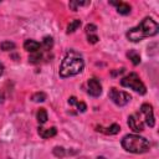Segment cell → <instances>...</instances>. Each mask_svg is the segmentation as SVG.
Returning <instances> with one entry per match:
<instances>
[{"label":"cell","instance_id":"4","mask_svg":"<svg viewBox=\"0 0 159 159\" xmlns=\"http://www.w3.org/2000/svg\"><path fill=\"white\" fill-rule=\"evenodd\" d=\"M120 84L123 87H128V88L138 92L139 94H145L147 93V88H145L144 83L142 82V80L139 78V76L135 72H132V73L127 75L125 77H123L120 80Z\"/></svg>","mask_w":159,"mask_h":159},{"label":"cell","instance_id":"20","mask_svg":"<svg viewBox=\"0 0 159 159\" xmlns=\"http://www.w3.org/2000/svg\"><path fill=\"white\" fill-rule=\"evenodd\" d=\"M89 2L88 1H71L70 2V7L73 10V11H77L78 6H83V5H88Z\"/></svg>","mask_w":159,"mask_h":159},{"label":"cell","instance_id":"2","mask_svg":"<svg viewBox=\"0 0 159 159\" xmlns=\"http://www.w3.org/2000/svg\"><path fill=\"white\" fill-rule=\"evenodd\" d=\"M83 67H84V62H83L82 57L80 55H77L76 52H71L63 58V61L60 66L58 73L62 78H67V77L76 76V75L81 73L83 71Z\"/></svg>","mask_w":159,"mask_h":159},{"label":"cell","instance_id":"9","mask_svg":"<svg viewBox=\"0 0 159 159\" xmlns=\"http://www.w3.org/2000/svg\"><path fill=\"white\" fill-rule=\"evenodd\" d=\"M109 4L114 5L118 14L120 15H128L130 12V5H128L127 2H123V1H109Z\"/></svg>","mask_w":159,"mask_h":159},{"label":"cell","instance_id":"24","mask_svg":"<svg viewBox=\"0 0 159 159\" xmlns=\"http://www.w3.org/2000/svg\"><path fill=\"white\" fill-rule=\"evenodd\" d=\"M87 40H88L89 43H97L98 40H99V37H98L97 35H88V36H87Z\"/></svg>","mask_w":159,"mask_h":159},{"label":"cell","instance_id":"14","mask_svg":"<svg viewBox=\"0 0 159 159\" xmlns=\"http://www.w3.org/2000/svg\"><path fill=\"white\" fill-rule=\"evenodd\" d=\"M36 118H37V122L40 124L46 123L47 122V112H46V109L45 108H40L37 111V113H36Z\"/></svg>","mask_w":159,"mask_h":159},{"label":"cell","instance_id":"25","mask_svg":"<svg viewBox=\"0 0 159 159\" xmlns=\"http://www.w3.org/2000/svg\"><path fill=\"white\" fill-rule=\"evenodd\" d=\"M4 70H5V68H4V65H2V63H0V76L4 73Z\"/></svg>","mask_w":159,"mask_h":159},{"label":"cell","instance_id":"16","mask_svg":"<svg viewBox=\"0 0 159 159\" xmlns=\"http://www.w3.org/2000/svg\"><path fill=\"white\" fill-rule=\"evenodd\" d=\"M41 46H43L46 50H50V48L53 46V39H52L51 36H45L43 40H42Z\"/></svg>","mask_w":159,"mask_h":159},{"label":"cell","instance_id":"3","mask_svg":"<svg viewBox=\"0 0 159 159\" xmlns=\"http://www.w3.org/2000/svg\"><path fill=\"white\" fill-rule=\"evenodd\" d=\"M122 147L129 152V153H134V154H142V153H147L150 148L149 140L145 139L144 137L137 135V134H127L123 137L122 142H120Z\"/></svg>","mask_w":159,"mask_h":159},{"label":"cell","instance_id":"19","mask_svg":"<svg viewBox=\"0 0 159 159\" xmlns=\"http://www.w3.org/2000/svg\"><path fill=\"white\" fill-rule=\"evenodd\" d=\"M31 99L34 102H43V101H46V94L43 92H37L31 97Z\"/></svg>","mask_w":159,"mask_h":159},{"label":"cell","instance_id":"6","mask_svg":"<svg viewBox=\"0 0 159 159\" xmlns=\"http://www.w3.org/2000/svg\"><path fill=\"white\" fill-rule=\"evenodd\" d=\"M87 93L92 97H98L102 93V84L98 78H91L87 82Z\"/></svg>","mask_w":159,"mask_h":159},{"label":"cell","instance_id":"7","mask_svg":"<svg viewBox=\"0 0 159 159\" xmlns=\"http://www.w3.org/2000/svg\"><path fill=\"white\" fill-rule=\"evenodd\" d=\"M140 113L144 114L145 117V123L150 128L155 125V119H154V113H153V107L149 103H143L140 106Z\"/></svg>","mask_w":159,"mask_h":159},{"label":"cell","instance_id":"15","mask_svg":"<svg viewBox=\"0 0 159 159\" xmlns=\"http://www.w3.org/2000/svg\"><path fill=\"white\" fill-rule=\"evenodd\" d=\"M80 26H81V20H78V19L72 20V21L68 24V26H67V34H72V32H75Z\"/></svg>","mask_w":159,"mask_h":159},{"label":"cell","instance_id":"17","mask_svg":"<svg viewBox=\"0 0 159 159\" xmlns=\"http://www.w3.org/2000/svg\"><path fill=\"white\" fill-rule=\"evenodd\" d=\"M0 48L2 51H10V50H14L15 48V43L11 42V41H2L0 43Z\"/></svg>","mask_w":159,"mask_h":159},{"label":"cell","instance_id":"1","mask_svg":"<svg viewBox=\"0 0 159 159\" xmlns=\"http://www.w3.org/2000/svg\"><path fill=\"white\" fill-rule=\"evenodd\" d=\"M159 31V26L157 24L155 20H153L152 17L147 16L144 17L140 24L135 27H132L128 32H127V39L132 42H139L145 37H152L155 36Z\"/></svg>","mask_w":159,"mask_h":159},{"label":"cell","instance_id":"23","mask_svg":"<svg viewBox=\"0 0 159 159\" xmlns=\"http://www.w3.org/2000/svg\"><path fill=\"white\" fill-rule=\"evenodd\" d=\"M73 106H76L77 109H78V112H81V113L86 112V109H87V106H86V103H83V102H78V101H76Z\"/></svg>","mask_w":159,"mask_h":159},{"label":"cell","instance_id":"13","mask_svg":"<svg viewBox=\"0 0 159 159\" xmlns=\"http://www.w3.org/2000/svg\"><path fill=\"white\" fill-rule=\"evenodd\" d=\"M127 56L129 57V60L132 61V63H133L134 66H137V65L140 63V56H139V53H138L135 50H130V51L127 53Z\"/></svg>","mask_w":159,"mask_h":159},{"label":"cell","instance_id":"22","mask_svg":"<svg viewBox=\"0 0 159 159\" xmlns=\"http://www.w3.org/2000/svg\"><path fill=\"white\" fill-rule=\"evenodd\" d=\"M53 154L58 158H62V157H65V149L62 147H55L53 148Z\"/></svg>","mask_w":159,"mask_h":159},{"label":"cell","instance_id":"26","mask_svg":"<svg viewBox=\"0 0 159 159\" xmlns=\"http://www.w3.org/2000/svg\"><path fill=\"white\" fill-rule=\"evenodd\" d=\"M97 159H107V158H106V157H98Z\"/></svg>","mask_w":159,"mask_h":159},{"label":"cell","instance_id":"8","mask_svg":"<svg viewBox=\"0 0 159 159\" xmlns=\"http://www.w3.org/2000/svg\"><path fill=\"white\" fill-rule=\"evenodd\" d=\"M128 125L134 132H143L144 130V124L140 119V116H138V114H132L128 117Z\"/></svg>","mask_w":159,"mask_h":159},{"label":"cell","instance_id":"5","mask_svg":"<svg viewBox=\"0 0 159 159\" xmlns=\"http://www.w3.org/2000/svg\"><path fill=\"white\" fill-rule=\"evenodd\" d=\"M108 96H109V98L113 101V103L117 104V106H119V107L125 106V104L130 101V98H132V97L129 96V93H127V92H124V91H119V89H117V88H114V87L109 89Z\"/></svg>","mask_w":159,"mask_h":159},{"label":"cell","instance_id":"21","mask_svg":"<svg viewBox=\"0 0 159 159\" xmlns=\"http://www.w3.org/2000/svg\"><path fill=\"white\" fill-rule=\"evenodd\" d=\"M84 29H86V32H87L88 35H94V32H96V30H97V26L93 25V24H87Z\"/></svg>","mask_w":159,"mask_h":159},{"label":"cell","instance_id":"11","mask_svg":"<svg viewBox=\"0 0 159 159\" xmlns=\"http://www.w3.org/2000/svg\"><path fill=\"white\" fill-rule=\"evenodd\" d=\"M39 134L41 138L43 139H48L52 138L57 134V129L56 127H51V128H39Z\"/></svg>","mask_w":159,"mask_h":159},{"label":"cell","instance_id":"10","mask_svg":"<svg viewBox=\"0 0 159 159\" xmlns=\"http://www.w3.org/2000/svg\"><path fill=\"white\" fill-rule=\"evenodd\" d=\"M40 48H41V43L35 40H26L24 42V50H26L27 52L34 53V52L40 51Z\"/></svg>","mask_w":159,"mask_h":159},{"label":"cell","instance_id":"12","mask_svg":"<svg viewBox=\"0 0 159 159\" xmlns=\"http://www.w3.org/2000/svg\"><path fill=\"white\" fill-rule=\"evenodd\" d=\"M97 130L99 132H103L104 134H108V135H114V134H118L119 130H120V127L116 123H113L112 125H109L108 128H102V127H97Z\"/></svg>","mask_w":159,"mask_h":159},{"label":"cell","instance_id":"18","mask_svg":"<svg viewBox=\"0 0 159 159\" xmlns=\"http://www.w3.org/2000/svg\"><path fill=\"white\" fill-rule=\"evenodd\" d=\"M41 58H42V53H41L40 51H37V52H34V53L30 55L29 61H30L31 63H39Z\"/></svg>","mask_w":159,"mask_h":159}]
</instances>
